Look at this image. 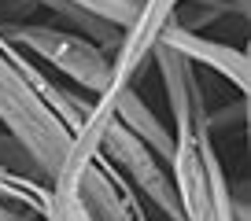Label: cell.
<instances>
[{
  "instance_id": "6da1fadb",
  "label": "cell",
  "mask_w": 251,
  "mask_h": 221,
  "mask_svg": "<svg viewBox=\"0 0 251 221\" xmlns=\"http://www.w3.org/2000/svg\"><path fill=\"white\" fill-rule=\"evenodd\" d=\"M89 110L85 92L55 85L0 33V129L33 158L48 184L67 158L71 133Z\"/></svg>"
},
{
  "instance_id": "7a4b0ae2",
  "label": "cell",
  "mask_w": 251,
  "mask_h": 221,
  "mask_svg": "<svg viewBox=\"0 0 251 221\" xmlns=\"http://www.w3.org/2000/svg\"><path fill=\"white\" fill-rule=\"evenodd\" d=\"M170 177L185 221H236L233 184L207 129H174Z\"/></svg>"
},
{
  "instance_id": "3957f363",
  "label": "cell",
  "mask_w": 251,
  "mask_h": 221,
  "mask_svg": "<svg viewBox=\"0 0 251 221\" xmlns=\"http://www.w3.org/2000/svg\"><path fill=\"white\" fill-rule=\"evenodd\" d=\"M8 37L11 48L33 59V63L52 66L55 74L71 81V88L85 92L89 100L107 92L111 81V52L100 48L96 41L81 37L71 26H55V22H26V26H11L0 30Z\"/></svg>"
},
{
  "instance_id": "277c9868",
  "label": "cell",
  "mask_w": 251,
  "mask_h": 221,
  "mask_svg": "<svg viewBox=\"0 0 251 221\" xmlns=\"http://www.w3.org/2000/svg\"><path fill=\"white\" fill-rule=\"evenodd\" d=\"M100 158L122 177V184L133 192L141 203H148L163 221H185L177 206V192H174L170 166L155 155L151 148H144L129 129H122L111 114L107 129L100 140Z\"/></svg>"
},
{
  "instance_id": "5b68a950",
  "label": "cell",
  "mask_w": 251,
  "mask_h": 221,
  "mask_svg": "<svg viewBox=\"0 0 251 221\" xmlns=\"http://www.w3.org/2000/svg\"><path fill=\"white\" fill-rule=\"evenodd\" d=\"M151 63H155L159 81H163V96H166V107L174 114V129H207L211 133L214 103L207 96V85L200 81L196 66L166 44L155 48Z\"/></svg>"
},
{
  "instance_id": "8992f818",
  "label": "cell",
  "mask_w": 251,
  "mask_h": 221,
  "mask_svg": "<svg viewBox=\"0 0 251 221\" xmlns=\"http://www.w3.org/2000/svg\"><path fill=\"white\" fill-rule=\"evenodd\" d=\"M163 44L174 48L177 55H185L192 66H203V70L218 74L226 85L236 88V96L248 100V88H251V59H248L244 48L222 44V41L203 37V33H196V30H185V26H177V22L163 33Z\"/></svg>"
},
{
  "instance_id": "52a82bcc",
  "label": "cell",
  "mask_w": 251,
  "mask_h": 221,
  "mask_svg": "<svg viewBox=\"0 0 251 221\" xmlns=\"http://www.w3.org/2000/svg\"><path fill=\"white\" fill-rule=\"evenodd\" d=\"M37 4L55 11V19H63L71 30L96 41L107 52L115 48V41L122 37V30L137 11L129 0H37Z\"/></svg>"
},
{
  "instance_id": "ba28073f",
  "label": "cell",
  "mask_w": 251,
  "mask_h": 221,
  "mask_svg": "<svg viewBox=\"0 0 251 221\" xmlns=\"http://www.w3.org/2000/svg\"><path fill=\"white\" fill-rule=\"evenodd\" d=\"M78 196L93 221H148L144 203L122 184V177L103 158L89 162L78 177Z\"/></svg>"
},
{
  "instance_id": "9c48e42d",
  "label": "cell",
  "mask_w": 251,
  "mask_h": 221,
  "mask_svg": "<svg viewBox=\"0 0 251 221\" xmlns=\"http://www.w3.org/2000/svg\"><path fill=\"white\" fill-rule=\"evenodd\" d=\"M96 100H107L111 103V114L122 129L137 136L144 148H151L166 166H170V151H174V133L159 122V114L144 103V96H137V88H126L118 96H96Z\"/></svg>"
},
{
  "instance_id": "30bf717a",
  "label": "cell",
  "mask_w": 251,
  "mask_h": 221,
  "mask_svg": "<svg viewBox=\"0 0 251 221\" xmlns=\"http://www.w3.org/2000/svg\"><path fill=\"white\" fill-rule=\"evenodd\" d=\"M41 221H93V218H89L78 192H55L48 184V206H45V218Z\"/></svg>"
},
{
  "instance_id": "8fae6325",
  "label": "cell",
  "mask_w": 251,
  "mask_h": 221,
  "mask_svg": "<svg viewBox=\"0 0 251 221\" xmlns=\"http://www.w3.org/2000/svg\"><path fill=\"white\" fill-rule=\"evenodd\" d=\"M0 170H11V174H33L41 177V170L33 166V158L26 155L23 148H19L15 140H11L4 129H0Z\"/></svg>"
},
{
  "instance_id": "7c38bea8",
  "label": "cell",
  "mask_w": 251,
  "mask_h": 221,
  "mask_svg": "<svg viewBox=\"0 0 251 221\" xmlns=\"http://www.w3.org/2000/svg\"><path fill=\"white\" fill-rule=\"evenodd\" d=\"M41 11L37 0H0V30H11V26H26L33 22V15Z\"/></svg>"
},
{
  "instance_id": "4fadbf2b",
  "label": "cell",
  "mask_w": 251,
  "mask_h": 221,
  "mask_svg": "<svg viewBox=\"0 0 251 221\" xmlns=\"http://www.w3.org/2000/svg\"><path fill=\"white\" fill-rule=\"evenodd\" d=\"M181 4H200L203 8V22H211V19H218V15H240V19H248V4L251 0H181Z\"/></svg>"
},
{
  "instance_id": "5bb4252c",
  "label": "cell",
  "mask_w": 251,
  "mask_h": 221,
  "mask_svg": "<svg viewBox=\"0 0 251 221\" xmlns=\"http://www.w3.org/2000/svg\"><path fill=\"white\" fill-rule=\"evenodd\" d=\"M129 4H133V8H137V4H141V0H129Z\"/></svg>"
},
{
  "instance_id": "9a60e30c",
  "label": "cell",
  "mask_w": 251,
  "mask_h": 221,
  "mask_svg": "<svg viewBox=\"0 0 251 221\" xmlns=\"http://www.w3.org/2000/svg\"><path fill=\"white\" fill-rule=\"evenodd\" d=\"M11 221H19V218H11Z\"/></svg>"
}]
</instances>
